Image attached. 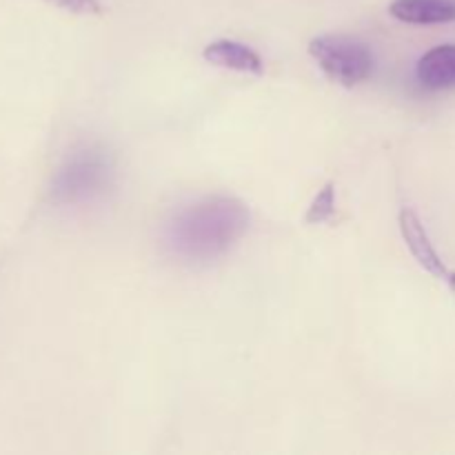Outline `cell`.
Segmentation results:
<instances>
[{"label": "cell", "instance_id": "obj_2", "mask_svg": "<svg viewBox=\"0 0 455 455\" xmlns=\"http://www.w3.org/2000/svg\"><path fill=\"white\" fill-rule=\"evenodd\" d=\"M309 53L323 74L342 87H355L371 78L373 53L351 36H318L309 43Z\"/></svg>", "mask_w": 455, "mask_h": 455}, {"label": "cell", "instance_id": "obj_7", "mask_svg": "<svg viewBox=\"0 0 455 455\" xmlns=\"http://www.w3.org/2000/svg\"><path fill=\"white\" fill-rule=\"evenodd\" d=\"M418 80L427 89L455 87V44H438L418 62Z\"/></svg>", "mask_w": 455, "mask_h": 455}, {"label": "cell", "instance_id": "obj_9", "mask_svg": "<svg viewBox=\"0 0 455 455\" xmlns=\"http://www.w3.org/2000/svg\"><path fill=\"white\" fill-rule=\"evenodd\" d=\"M47 3L69 13H78V16H98L102 12L98 0H47Z\"/></svg>", "mask_w": 455, "mask_h": 455}, {"label": "cell", "instance_id": "obj_5", "mask_svg": "<svg viewBox=\"0 0 455 455\" xmlns=\"http://www.w3.org/2000/svg\"><path fill=\"white\" fill-rule=\"evenodd\" d=\"M203 58L213 67L231 71H243V74L260 76L265 71L262 58L253 52L249 44L238 43V40H216L204 47Z\"/></svg>", "mask_w": 455, "mask_h": 455}, {"label": "cell", "instance_id": "obj_1", "mask_svg": "<svg viewBox=\"0 0 455 455\" xmlns=\"http://www.w3.org/2000/svg\"><path fill=\"white\" fill-rule=\"evenodd\" d=\"M249 227V212L240 200L213 196L191 204L169 225L167 244L189 262L222 256Z\"/></svg>", "mask_w": 455, "mask_h": 455}, {"label": "cell", "instance_id": "obj_8", "mask_svg": "<svg viewBox=\"0 0 455 455\" xmlns=\"http://www.w3.org/2000/svg\"><path fill=\"white\" fill-rule=\"evenodd\" d=\"M333 212H336V189H333V182H327L314 198V203H311L305 220L309 225H323V222L331 220Z\"/></svg>", "mask_w": 455, "mask_h": 455}, {"label": "cell", "instance_id": "obj_3", "mask_svg": "<svg viewBox=\"0 0 455 455\" xmlns=\"http://www.w3.org/2000/svg\"><path fill=\"white\" fill-rule=\"evenodd\" d=\"M109 163L96 151H83L58 169L52 182V198L56 203H78L92 198L107 185Z\"/></svg>", "mask_w": 455, "mask_h": 455}, {"label": "cell", "instance_id": "obj_6", "mask_svg": "<svg viewBox=\"0 0 455 455\" xmlns=\"http://www.w3.org/2000/svg\"><path fill=\"white\" fill-rule=\"evenodd\" d=\"M389 13L407 25H444L455 22L453 0H394Z\"/></svg>", "mask_w": 455, "mask_h": 455}, {"label": "cell", "instance_id": "obj_4", "mask_svg": "<svg viewBox=\"0 0 455 455\" xmlns=\"http://www.w3.org/2000/svg\"><path fill=\"white\" fill-rule=\"evenodd\" d=\"M398 225H400V234H403L404 244L409 247L411 256L416 258L418 265L431 274L434 278L444 280L447 284L455 287V271H451L447 267V262L443 260V256L438 253V249L434 247L431 243L429 234H427L425 225L418 218V213L413 209H403L398 216Z\"/></svg>", "mask_w": 455, "mask_h": 455}]
</instances>
